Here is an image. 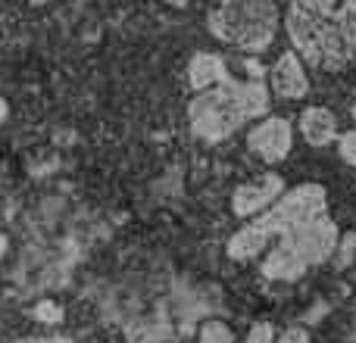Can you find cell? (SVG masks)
Instances as JSON below:
<instances>
[{
	"mask_svg": "<svg viewBox=\"0 0 356 343\" xmlns=\"http://www.w3.org/2000/svg\"><path fill=\"white\" fill-rule=\"evenodd\" d=\"M338 237V225L328 219V190L322 184H297L228 240V256L247 262L275 240L259 271L269 281H297L334 256Z\"/></svg>",
	"mask_w": 356,
	"mask_h": 343,
	"instance_id": "6da1fadb",
	"label": "cell"
},
{
	"mask_svg": "<svg viewBox=\"0 0 356 343\" xmlns=\"http://www.w3.org/2000/svg\"><path fill=\"white\" fill-rule=\"evenodd\" d=\"M269 110V94L263 81H232L225 78L222 85L200 91V97L191 100L188 119L191 131L203 141L216 144L225 141L228 135L241 128L250 119H259Z\"/></svg>",
	"mask_w": 356,
	"mask_h": 343,
	"instance_id": "7a4b0ae2",
	"label": "cell"
},
{
	"mask_svg": "<svg viewBox=\"0 0 356 343\" xmlns=\"http://www.w3.org/2000/svg\"><path fill=\"white\" fill-rule=\"evenodd\" d=\"M288 35L309 66L328 69V72L341 69L353 56L341 37L332 0H294L288 10Z\"/></svg>",
	"mask_w": 356,
	"mask_h": 343,
	"instance_id": "3957f363",
	"label": "cell"
},
{
	"mask_svg": "<svg viewBox=\"0 0 356 343\" xmlns=\"http://www.w3.org/2000/svg\"><path fill=\"white\" fill-rule=\"evenodd\" d=\"M209 31L247 53H263L278 31L275 0H219L209 12Z\"/></svg>",
	"mask_w": 356,
	"mask_h": 343,
	"instance_id": "277c9868",
	"label": "cell"
},
{
	"mask_svg": "<svg viewBox=\"0 0 356 343\" xmlns=\"http://www.w3.org/2000/svg\"><path fill=\"white\" fill-rule=\"evenodd\" d=\"M284 194V181L275 175V172H266V175L253 178V181H244L241 187H234L232 196V209L238 219H250L259 209L272 206L278 196Z\"/></svg>",
	"mask_w": 356,
	"mask_h": 343,
	"instance_id": "5b68a950",
	"label": "cell"
},
{
	"mask_svg": "<svg viewBox=\"0 0 356 343\" xmlns=\"http://www.w3.org/2000/svg\"><path fill=\"white\" fill-rule=\"evenodd\" d=\"M291 141H294V131L284 119H266L247 135V147L266 162H282L291 153Z\"/></svg>",
	"mask_w": 356,
	"mask_h": 343,
	"instance_id": "8992f818",
	"label": "cell"
},
{
	"mask_svg": "<svg viewBox=\"0 0 356 343\" xmlns=\"http://www.w3.org/2000/svg\"><path fill=\"white\" fill-rule=\"evenodd\" d=\"M272 91L284 100H300L309 94V78L303 72L297 53H284L282 60L272 66Z\"/></svg>",
	"mask_w": 356,
	"mask_h": 343,
	"instance_id": "52a82bcc",
	"label": "cell"
},
{
	"mask_svg": "<svg viewBox=\"0 0 356 343\" xmlns=\"http://www.w3.org/2000/svg\"><path fill=\"white\" fill-rule=\"evenodd\" d=\"M300 131L309 147H328L334 141V135H338V122H334V116L325 106H309L300 116Z\"/></svg>",
	"mask_w": 356,
	"mask_h": 343,
	"instance_id": "ba28073f",
	"label": "cell"
},
{
	"mask_svg": "<svg viewBox=\"0 0 356 343\" xmlns=\"http://www.w3.org/2000/svg\"><path fill=\"white\" fill-rule=\"evenodd\" d=\"M225 78H228V72H225L222 56H216V53H194V60H191V66H188V81H191V87H194V91L216 87V85H222Z\"/></svg>",
	"mask_w": 356,
	"mask_h": 343,
	"instance_id": "9c48e42d",
	"label": "cell"
},
{
	"mask_svg": "<svg viewBox=\"0 0 356 343\" xmlns=\"http://www.w3.org/2000/svg\"><path fill=\"white\" fill-rule=\"evenodd\" d=\"M338 28L347 50L356 53V0H344V6L338 10Z\"/></svg>",
	"mask_w": 356,
	"mask_h": 343,
	"instance_id": "30bf717a",
	"label": "cell"
},
{
	"mask_svg": "<svg viewBox=\"0 0 356 343\" xmlns=\"http://www.w3.org/2000/svg\"><path fill=\"white\" fill-rule=\"evenodd\" d=\"M197 343H234V331L219 319H209L200 325V334H197Z\"/></svg>",
	"mask_w": 356,
	"mask_h": 343,
	"instance_id": "8fae6325",
	"label": "cell"
},
{
	"mask_svg": "<svg viewBox=\"0 0 356 343\" xmlns=\"http://www.w3.org/2000/svg\"><path fill=\"white\" fill-rule=\"evenodd\" d=\"M244 343H275V328H272V321H257V325H250Z\"/></svg>",
	"mask_w": 356,
	"mask_h": 343,
	"instance_id": "7c38bea8",
	"label": "cell"
},
{
	"mask_svg": "<svg viewBox=\"0 0 356 343\" xmlns=\"http://www.w3.org/2000/svg\"><path fill=\"white\" fill-rule=\"evenodd\" d=\"M338 150H341V160L356 166V131H347L344 137L338 141Z\"/></svg>",
	"mask_w": 356,
	"mask_h": 343,
	"instance_id": "4fadbf2b",
	"label": "cell"
},
{
	"mask_svg": "<svg viewBox=\"0 0 356 343\" xmlns=\"http://www.w3.org/2000/svg\"><path fill=\"white\" fill-rule=\"evenodd\" d=\"M275 343H309V331L303 325H291Z\"/></svg>",
	"mask_w": 356,
	"mask_h": 343,
	"instance_id": "5bb4252c",
	"label": "cell"
},
{
	"mask_svg": "<svg viewBox=\"0 0 356 343\" xmlns=\"http://www.w3.org/2000/svg\"><path fill=\"white\" fill-rule=\"evenodd\" d=\"M35 315H38V319H44V321H60L63 319V312H60V306H56V303H38Z\"/></svg>",
	"mask_w": 356,
	"mask_h": 343,
	"instance_id": "9a60e30c",
	"label": "cell"
},
{
	"mask_svg": "<svg viewBox=\"0 0 356 343\" xmlns=\"http://www.w3.org/2000/svg\"><path fill=\"white\" fill-rule=\"evenodd\" d=\"M19 343H72L69 337H29V340H19Z\"/></svg>",
	"mask_w": 356,
	"mask_h": 343,
	"instance_id": "2e32d148",
	"label": "cell"
},
{
	"mask_svg": "<svg viewBox=\"0 0 356 343\" xmlns=\"http://www.w3.org/2000/svg\"><path fill=\"white\" fill-rule=\"evenodd\" d=\"M347 343H356V321H353V331H350V337H347Z\"/></svg>",
	"mask_w": 356,
	"mask_h": 343,
	"instance_id": "e0dca14e",
	"label": "cell"
},
{
	"mask_svg": "<svg viewBox=\"0 0 356 343\" xmlns=\"http://www.w3.org/2000/svg\"><path fill=\"white\" fill-rule=\"evenodd\" d=\"M166 3H172V6H184L188 0H166Z\"/></svg>",
	"mask_w": 356,
	"mask_h": 343,
	"instance_id": "ac0fdd59",
	"label": "cell"
},
{
	"mask_svg": "<svg viewBox=\"0 0 356 343\" xmlns=\"http://www.w3.org/2000/svg\"><path fill=\"white\" fill-rule=\"evenodd\" d=\"M29 3H47V0H29Z\"/></svg>",
	"mask_w": 356,
	"mask_h": 343,
	"instance_id": "d6986e66",
	"label": "cell"
},
{
	"mask_svg": "<svg viewBox=\"0 0 356 343\" xmlns=\"http://www.w3.org/2000/svg\"><path fill=\"white\" fill-rule=\"evenodd\" d=\"M353 119H356V103H353Z\"/></svg>",
	"mask_w": 356,
	"mask_h": 343,
	"instance_id": "ffe728a7",
	"label": "cell"
}]
</instances>
